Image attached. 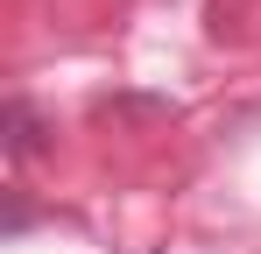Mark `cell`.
Instances as JSON below:
<instances>
[{
	"mask_svg": "<svg viewBox=\"0 0 261 254\" xmlns=\"http://www.w3.org/2000/svg\"><path fill=\"white\" fill-rule=\"evenodd\" d=\"M7 156H36V113H29V99H7Z\"/></svg>",
	"mask_w": 261,
	"mask_h": 254,
	"instance_id": "cell-1",
	"label": "cell"
}]
</instances>
